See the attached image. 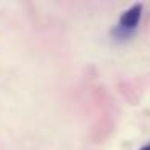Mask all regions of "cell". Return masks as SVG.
<instances>
[{
    "label": "cell",
    "instance_id": "cell-1",
    "mask_svg": "<svg viewBox=\"0 0 150 150\" xmlns=\"http://www.w3.org/2000/svg\"><path fill=\"white\" fill-rule=\"evenodd\" d=\"M142 13H144V7L142 4H132L127 10L123 11V15L120 16L118 23L111 28V37L115 40H127L136 34L139 23L142 20Z\"/></svg>",
    "mask_w": 150,
    "mask_h": 150
},
{
    "label": "cell",
    "instance_id": "cell-2",
    "mask_svg": "<svg viewBox=\"0 0 150 150\" xmlns=\"http://www.w3.org/2000/svg\"><path fill=\"white\" fill-rule=\"evenodd\" d=\"M139 150H150V142L147 144V145H144V147H140Z\"/></svg>",
    "mask_w": 150,
    "mask_h": 150
}]
</instances>
